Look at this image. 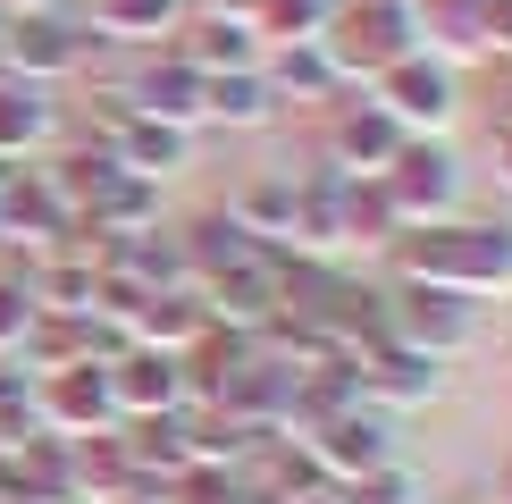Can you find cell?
I'll return each mask as SVG.
<instances>
[{
	"instance_id": "cell-1",
	"label": "cell",
	"mask_w": 512,
	"mask_h": 504,
	"mask_svg": "<svg viewBox=\"0 0 512 504\" xmlns=\"http://www.w3.org/2000/svg\"><path fill=\"white\" fill-rule=\"evenodd\" d=\"M387 269L412 286H445L462 303H504L512 294V219H471L462 210V219L412 227V236H395Z\"/></svg>"
},
{
	"instance_id": "cell-2",
	"label": "cell",
	"mask_w": 512,
	"mask_h": 504,
	"mask_svg": "<svg viewBox=\"0 0 512 504\" xmlns=\"http://www.w3.org/2000/svg\"><path fill=\"white\" fill-rule=\"evenodd\" d=\"M319 51L336 59V76H345V93H353V84L387 76L395 59L420 51V17H412V0H336Z\"/></svg>"
},
{
	"instance_id": "cell-3",
	"label": "cell",
	"mask_w": 512,
	"mask_h": 504,
	"mask_svg": "<svg viewBox=\"0 0 512 504\" xmlns=\"http://www.w3.org/2000/svg\"><path fill=\"white\" fill-rule=\"evenodd\" d=\"M387 202H395V219H403V236L412 227H437V219H462V160H454V143L445 135H403V152L387 160Z\"/></svg>"
},
{
	"instance_id": "cell-4",
	"label": "cell",
	"mask_w": 512,
	"mask_h": 504,
	"mask_svg": "<svg viewBox=\"0 0 512 504\" xmlns=\"http://www.w3.org/2000/svg\"><path fill=\"white\" fill-rule=\"evenodd\" d=\"M93 68V42L68 9H26V17H0V76H26V84H68Z\"/></svg>"
},
{
	"instance_id": "cell-5",
	"label": "cell",
	"mask_w": 512,
	"mask_h": 504,
	"mask_svg": "<svg viewBox=\"0 0 512 504\" xmlns=\"http://www.w3.org/2000/svg\"><path fill=\"white\" fill-rule=\"evenodd\" d=\"M361 93L387 110L403 135H454V118H462V76L445 68V59L429 51H412V59H395L387 76H370Z\"/></svg>"
},
{
	"instance_id": "cell-6",
	"label": "cell",
	"mask_w": 512,
	"mask_h": 504,
	"mask_svg": "<svg viewBox=\"0 0 512 504\" xmlns=\"http://www.w3.org/2000/svg\"><path fill=\"white\" fill-rule=\"evenodd\" d=\"M194 404H210V412L227 420V429H244L252 446H261V437H286V420H294V370L261 362V345H252L227 378H210Z\"/></svg>"
},
{
	"instance_id": "cell-7",
	"label": "cell",
	"mask_w": 512,
	"mask_h": 504,
	"mask_svg": "<svg viewBox=\"0 0 512 504\" xmlns=\"http://www.w3.org/2000/svg\"><path fill=\"white\" fill-rule=\"evenodd\" d=\"M303 446H311V462H319V479H328V488H345V479H370V471H387V462H403V437H395V420L378 412V404L328 412L319 429H303Z\"/></svg>"
},
{
	"instance_id": "cell-8",
	"label": "cell",
	"mask_w": 512,
	"mask_h": 504,
	"mask_svg": "<svg viewBox=\"0 0 512 504\" xmlns=\"http://www.w3.org/2000/svg\"><path fill=\"white\" fill-rule=\"evenodd\" d=\"M387 336H395V345L437 353V362H462V353L479 345V303H462V294H445V286L395 278L387 286Z\"/></svg>"
},
{
	"instance_id": "cell-9",
	"label": "cell",
	"mask_w": 512,
	"mask_h": 504,
	"mask_svg": "<svg viewBox=\"0 0 512 504\" xmlns=\"http://www.w3.org/2000/svg\"><path fill=\"white\" fill-rule=\"evenodd\" d=\"M0 244H26L34 261L59 244H76V210L68 194L51 185V168L26 160V168H0Z\"/></svg>"
},
{
	"instance_id": "cell-10",
	"label": "cell",
	"mask_w": 512,
	"mask_h": 504,
	"mask_svg": "<svg viewBox=\"0 0 512 504\" xmlns=\"http://www.w3.org/2000/svg\"><path fill=\"white\" fill-rule=\"evenodd\" d=\"M34 420H42V437H68V446H84V437H110V429H118L110 370H101V362H76V370L34 378Z\"/></svg>"
},
{
	"instance_id": "cell-11",
	"label": "cell",
	"mask_w": 512,
	"mask_h": 504,
	"mask_svg": "<svg viewBox=\"0 0 512 504\" xmlns=\"http://www.w3.org/2000/svg\"><path fill=\"white\" fill-rule=\"evenodd\" d=\"M328 126H319V168L328 177H387V160L403 152V126L378 110L370 93L361 101H336V110H319Z\"/></svg>"
},
{
	"instance_id": "cell-12",
	"label": "cell",
	"mask_w": 512,
	"mask_h": 504,
	"mask_svg": "<svg viewBox=\"0 0 512 504\" xmlns=\"http://www.w3.org/2000/svg\"><path fill=\"white\" fill-rule=\"evenodd\" d=\"M361 404H378L387 420H403V412H429V404H445V362L437 353H420V345H370L361 353Z\"/></svg>"
},
{
	"instance_id": "cell-13",
	"label": "cell",
	"mask_w": 512,
	"mask_h": 504,
	"mask_svg": "<svg viewBox=\"0 0 512 504\" xmlns=\"http://www.w3.org/2000/svg\"><path fill=\"white\" fill-rule=\"evenodd\" d=\"M101 143L118 152V168L168 185V177L194 168V143H202V135H194V126H168V118H143V110H126V101H110V110H101Z\"/></svg>"
},
{
	"instance_id": "cell-14",
	"label": "cell",
	"mask_w": 512,
	"mask_h": 504,
	"mask_svg": "<svg viewBox=\"0 0 512 504\" xmlns=\"http://www.w3.org/2000/svg\"><path fill=\"white\" fill-rule=\"evenodd\" d=\"M110 395H118V420H160V412H185L194 387H185V353H152V345H118L110 362Z\"/></svg>"
},
{
	"instance_id": "cell-15",
	"label": "cell",
	"mask_w": 512,
	"mask_h": 504,
	"mask_svg": "<svg viewBox=\"0 0 512 504\" xmlns=\"http://www.w3.org/2000/svg\"><path fill=\"white\" fill-rule=\"evenodd\" d=\"M118 101H126V110H143V118H168V126H194V135H202V76L185 68L168 42H160V51H135Z\"/></svg>"
},
{
	"instance_id": "cell-16",
	"label": "cell",
	"mask_w": 512,
	"mask_h": 504,
	"mask_svg": "<svg viewBox=\"0 0 512 504\" xmlns=\"http://www.w3.org/2000/svg\"><path fill=\"white\" fill-rule=\"evenodd\" d=\"M194 17V0H84V42H110V51H160L177 42V26Z\"/></svg>"
},
{
	"instance_id": "cell-17",
	"label": "cell",
	"mask_w": 512,
	"mask_h": 504,
	"mask_svg": "<svg viewBox=\"0 0 512 504\" xmlns=\"http://www.w3.org/2000/svg\"><path fill=\"white\" fill-rule=\"evenodd\" d=\"M261 76H269L277 110H336V101H345V76H336V59L319 51V42H269Z\"/></svg>"
},
{
	"instance_id": "cell-18",
	"label": "cell",
	"mask_w": 512,
	"mask_h": 504,
	"mask_svg": "<svg viewBox=\"0 0 512 504\" xmlns=\"http://www.w3.org/2000/svg\"><path fill=\"white\" fill-rule=\"evenodd\" d=\"M420 17V51L445 59V68H487V17H496V0H412Z\"/></svg>"
},
{
	"instance_id": "cell-19",
	"label": "cell",
	"mask_w": 512,
	"mask_h": 504,
	"mask_svg": "<svg viewBox=\"0 0 512 504\" xmlns=\"http://www.w3.org/2000/svg\"><path fill=\"white\" fill-rule=\"evenodd\" d=\"M59 143V101L51 84H26V76H0V168H26Z\"/></svg>"
},
{
	"instance_id": "cell-20",
	"label": "cell",
	"mask_w": 512,
	"mask_h": 504,
	"mask_svg": "<svg viewBox=\"0 0 512 504\" xmlns=\"http://www.w3.org/2000/svg\"><path fill=\"white\" fill-rule=\"evenodd\" d=\"M168 51H177L194 76H227V68H261L269 42L252 34V26H236V17H219V9H194V17L177 26V42H168Z\"/></svg>"
},
{
	"instance_id": "cell-21",
	"label": "cell",
	"mask_w": 512,
	"mask_h": 504,
	"mask_svg": "<svg viewBox=\"0 0 512 504\" xmlns=\"http://www.w3.org/2000/svg\"><path fill=\"white\" fill-rule=\"evenodd\" d=\"M286 118L269 93L261 68H227V76H202V126H219V135H269V126Z\"/></svg>"
},
{
	"instance_id": "cell-22",
	"label": "cell",
	"mask_w": 512,
	"mask_h": 504,
	"mask_svg": "<svg viewBox=\"0 0 512 504\" xmlns=\"http://www.w3.org/2000/svg\"><path fill=\"white\" fill-rule=\"evenodd\" d=\"M294 194H303V177H294V168H252V177H244L219 210L244 227L252 244H269V252H277V244H286V227H294Z\"/></svg>"
},
{
	"instance_id": "cell-23",
	"label": "cell",
	"mask_w": 512,
	"mask_h": 504,
	"mask_svg": "<svg viewBox=\"0 0 512 504\" xmlns=\"http://www.w3.org/2000/svg\"><path fill=\"white\" fill-rule=\"evenodd\" d=\"M177 244H185V261H194V286H202V278H227V269H252V261L269 252V244H252V236H244L236 219H227L219 202H210V210H194V219L177 227Z\"/></svg>"
},
{
	"instance_id": "cell-24",
	"label": "cell",
	"mask_w": 512,
	"mask_h": 504,
	"mask_svg": "<svg viewBox=\"0 0 512 504\" xmlns=\"http://www.w3.org/2000/svg\"><path fill=\"white\" fill-rule=\"evenodd\" d=\"M336 210H345V252H395L403 219L378 177H336Z\"/></svg>"
},
{
	"instance_id": "cell-25",
	"label": "cell",
	"mask_w": 512,
	"mask_h": 504,
	"mask_svg": "<svg viewBox=\"0 0 512 504\" xmlns=\"http://www.w3.org/2000/svg\"><path fill=\"white\" fill-rule=\"evenodd\" d=\"M210 320H202V303L194 294H152V303L135 311V320H126V345H152V353H185L202 336Z\"/></svg>"
},
{
	"instance_id": "cell-26",
	"label": "cell",
	"mask_w": 512,
	"mask_h": 504,
	"mask_svg": "<svg viewBox=\"0 0 512 504\" xmlns=\"http://www.w3.org/2000/svg\"><path fill=\"white\" fill-rule=\"evenodd\" d=\"M336 0H252V34L261 42H319Z\"/></svg>"
},
{
	"instance_id": "cell-27",
	"label": "cell",
	"mask_w": 512,
	"mask_h": 504,
	"mask_svg": "<svg viewBox=\"0 0 512 504\" xmlns=\"http://www.w3.org/2000/svg\"><path fill=\"white\" fill-rule=\"evenodd\" d=\"M336 504H429V488H420L412 462H387V471H370V479H345Z\"/></svg>"
},
{
	"instance_id": "cell-28",
	"label": "cell",
	"mask_w": 512,
	"mask_h": 504,
	"mask_svg": "<svg viewBox=\"0 0 512 504\" xmlns=\"http://www.w3.org/2000/svg\"><path fill=\"white\" fill-rule=\"evenodd\" d=\"M26 328H34V294H26V269H0V362H17Z\"/></svg>"
},
{
	"instance_id": "cell-29",
	"label": "cell",
	"mask_w": 512,
	"mask_h": 504,
	"mask_svg": "<svg viewBox=\"0 0 512 504\" xmlns=\"http://www.w3.org/2000/svg\"><path fill=\"white\" fill-rule=\"evenodd\" d=\"M487 68H512V0H496L487 17Z\"/></svg>"
},
{
	"instance_id": "cell-30",
	"label": "cell",
	"mask_w": 512,
	"mask_h": 504,
	"mask_svg": "<svg viewBox=\"0 0 512 504\" xmlns=\"http://www.w3.org/2000/svg\"><path fill=\"white\" fill-rule=\"evenodd\" d=\"M487 152H496V185L512 194V126H487Z\"/></svg>"
},
{
	"instance_id": "cell-31",
	"label": "cell",
	"mask_w": 512,
	"mask_h": 504,
	"mask_svg": "<svg viewBox=\"0 0 512 504\" xmlns=\"http://www.w3.org/2000/svg\"><path fill=\"white\" fill-rule=\"evenodd\" d=\"M496 126H512V68H496Z\"/></svg>"
},
{
	"instance_id": "cell-32",
	"label": "cell",
	"mask_w": 512,
	"mask_h": 504,
	"mask_svg": "<svg viewBox=\"0 0 512 504\" xmlns=\"http://www.w3.org/2000/svg\"><path fill=\"white\" fill-rule=\"evenodd\" d=\"M487 504H512V462L496 471V488H487Z\"/></svg>"
},
{
	"instance_id": "cell-33",
	"label": "cell",
	"mask_w": 512,
	"mask_h": 504,
	"mask_svg": "<svg viewBox=\"0 0 512 504\" xmlns=\"http://www.w3.org/2000/svg\"><path fill=\"white\" fill-rule=\"evenodd\" d=\"M26 9H59V0H0V17H26Z\"/></svg>"
},
{
	"instance_id": "cell-34",
	"label": "cell",
	"mask_w": 512,
	"mask_h": 504,
	"mask_svg": "<svg viewBox=\"0 0 512 504\" xmlns=\"http://www.w3.org/2000/svg\"><path fill=\"white\" fill-rule=\"evenodd\" d=\"M294 504H336V488H311V496H294Z\"/></svg>"
},
{
	"instance_id": "cell-35",
	"label": "cell",
	"mask_w": 512,
	"mask_h": 504,
	"mask_svg": "<svg viewBox=\"0 0 512 504\" xmlns=\"http://www.w3.org/2000/svg\"><path fill=\"white\" fill-rule=\"evenodd\" d=\"M0 252H9V244H0Z\"/></svg>"
}]
</instances>
